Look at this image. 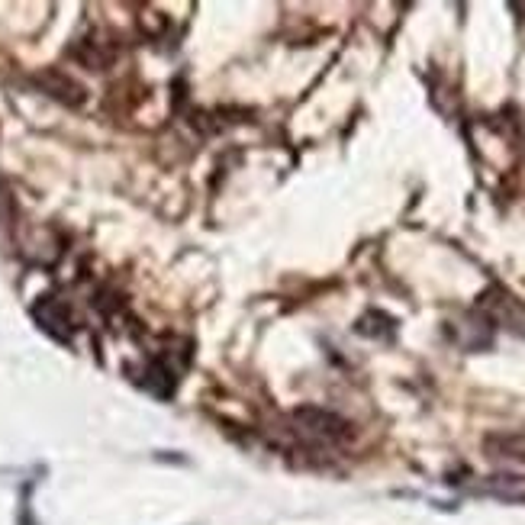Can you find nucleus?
Here are the masks:
<instances>
[{
	"label": "nucleus",
	"instance_id": "nucleus-2",
	"mask_svg": "<svg viewBox=\"0 0 525 525\" xmlns=\"http://www.w3.org/2000/svg\"><path fill=\"white\" fill-rule=\"evenodd\" d=\"M33 84L39 87L42 94H49L52 100H58V104H65V107H81L84 104V87L58 68L39 71V75L33 78Z\"/></svg>",
	"mask_w": 525,
	"mask_h": 525
},
{
	"label": "nucleus",
	"instance_id": "nucleus-3",
	"mask_svg": "<svg viewBox=\"0 0 525 525\" xmlns=\"http://www.w3.org/2000/svg\"><path fill=\"white\" fill-rule=\"evenodd\" d=\"M33 319L39 323L42 332H49L52 339H58V342H68L71 332H75L68 306L62 300H55V297H42L39 303H33Z\"/></svg>",
	"mask_w": 525,
	"mask_h": 525
},
{
	"label": "nucleus",
	"instance_id": "nucleus-5",
	"mask_svg": "<svg viewBox=\"0 0 525 525\" xmlns=\"http://www.w3.org/2000/svg\"><path fill=\"white\" fill-rule=\"evenodd\" d=\"M484 455L490 461L525 464V432H490V435H484Z\"/></svg>",
	"mask_w": 525,
	"mask_h": 525
},
{
	"label": "nucleus",
	"instance_id": "nucleus-1",
	"mask_svg": "<svg viewBox=\"0 0 525 525\" xmlns=\"http://www.w3.org/2000/svg\"><path fill=\"white\" fill-rule=\"evenodd\" d=\"M290 422H294L297 435L316 445H342L355 435L352 422L332 410H323V406H297L290 413Z\"/></svg>",
	"mask_w": 525,
	"mask_h": 525
},
{
	"label": "nucleus",
	"instance_id": "nucleus-4",
	"mask_svg": "<svg viewBox=\"0 0 525 525\" xmlns=\"http://www.w3.org/2000/svg\"><path fill=\"white\" fill-rule=\"evenodd\" d=\"M477 490L484 493V497L503 500V503H525V474L497 471V474L480 480Z\"/></svg>",
	"mask_w": 525,
	"mask_h": 525
},
{
	"label": "nucleus",
	"instance_id": "nucleus-7",
	"mask_svg": "<svg viewBox=\"0 0 525 525\" xmlns=\"http://www.w3.org/2000/svg\"><path fill=\"white\" fill-rule=\"evenodd\" d=\"M358 335H368V339H390L393 332H397V323L387 316V313H377L371 310L368 316H361L358 319Z\"/></svg>",
	"mask_w": 525,
	"mask_h": 525
},
{
	"label": "nucleus",
	"instance_id": "nucleus-6",
	"mask_svg": "<svg viewBox=\"0 0 525 525\" xmlns=\"http://www.w3.org/2000/svg\"><path fill=\"white\" fill-rule=\"evenodd\" d=\"M174 374H171V368H165L162 361H152L149 368H145V377H142V387L149 390V393H155V397H162V400H168L171 393H174Z\"/></svg>",
	"mask_w": 525,
	"mask_h": 525
}]
</instances>
